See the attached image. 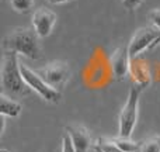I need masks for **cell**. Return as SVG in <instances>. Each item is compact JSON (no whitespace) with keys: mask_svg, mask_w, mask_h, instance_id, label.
I'll use <instances>...</instances> for the list:
<instances>
[{"mask_svg":"<svg viewBox=\"0 0 160 152\" xmlns=\"http://www.w3.org/2000/svg\"><path fill=\"white\" fill-rule=\"evenodd\" d=\"M38 34L34 28H17L11 31L4 39L7 51L21 54L30 59L41 58V48L38 44Z\"/></svg>","mask_w":160,"mask_h":152,"instance_id":"obj_1","label":"cell"},{"mask_svg":"<svg viewBox=\"0 0 160 152\" xmlns=\"http://www.w3.org/2000/svg\"><path fill=\"white\" fill-rule=\"evenodd\" d=\"M2 86L3 90L10 94H18L24 96L28 94L31 87L22 79L20 64L17 59V52L7 51L3 59V69H2Z\"/></svg>","mask_w":160,"mask_h":152,"instance_id":"obj_2","label":"cell"},{"mask_svg":"<svg viewBox=\"0 0 160 152\" xmlns=\"http://www.w3.org/2000/svg\"><path fill=\"white\" fill-rule=\"evenodd\" d=\"M142 86L133 85L129 89V94H128V100L125 103L124 108H122L121 114H119V127L118 133L119 137L122 138H131L133 133V128L136 125V120H138V111H139V97H141Z\"/></svg>","mask_w":160,"mask_h":152,"instance_id":"obj_3","label":"cell"},{"mask_svg":"<svg viewBox=\"0 0 160 152\" xmlns=\"http://www.w3.org/2000/svg\"><path fill=\"white\" fill-rule=\"evenodd\" d=\"M20 69H21V75L22 79L25 80L28 86L31 87V90L37 92L39 96L42 97L44 100L49 103H58L61 100V92L56 90V89L51 87L37 71H32L27 66V65H20Z\"/></svg>","mask_w":160,"mask_h":152,"instance_id":"obj_4","label":"cell"},{"mask_svg":"<svg viewBox=\"0 0 160 152\" xmlns=\"http://www.w3.org/2000/svg\"><path fill=\"white\" fill-rule=\"evenodd\" d=\"M39 73V76L51 86V87L56 89H62L65 86V83L68 82L70 76V69L66 64L63 62H52V64L47 65L45 68L37 71Z\"/></svg>","mask_w":160,"mask_h":152,"instance_id":"obj_5","label":"cell"},{"mask_svg":"<svg viewBox=\"0 0 160 152\" xmlns=\"http://www.w3.org/2000/svg\"><path fill=\"white\" fill-rule=\"evenodd\" d=\"M160 35V31H158L155 27H142L135 33L132 37L129 45H128V52H129L131 59H133L136 55L142 52L146 48H150L156 38Z\"/></svg>","mask_w":160,"mask_h":152,"instance_id":"obj_6","label":"cell"},{"mask_svg":"<svg viewBox=\"0 0 160 152\" xmlns=\"http://www.w3.org/2000/svg\"><path fill=\"white\" fill-rule=\"evenodd\" d=\"M56 23V14L47 7H41L32 16V27L39 38H45L51 34Z\"/></svg>","mask_w":160,"mask_h":152,"instance_id":"obj_7","label":"cell"},{"mask_svg":"<svg viewBox=\"0 0 160 152\" xmlns=\"http://www.w3.org/2000/svg\"><path fill=\"white\" fill-rule=\"evenodd\" d=\"M129 52L128 47H119L111 55V68L117 79H124L129 71Z\"/></svg>","mask_w":160,"mask_h":152,"instance_id":"obj_8","label":"cell"},{"mask_svg":"<svg viewBox=\"0 0 160 152\" xmlns=\"http://www.w3.org/2000/svg\"><path fill=\"white\" fill-rule=\"evenodd\" d=\"M66 131L72 138L76 152H87V149L91 147V137L88 131L80 125H69L66 127Z\"/></svg>","mask_w":160,"mask_h":152,"instance_id":"obj_9","label":"cell"},{"mask_svg":"<svg viewBox=\"0 0 160 152\" xmlns=\"http://www.w3.org/2000/svg\"><path fill=\"white\" fill-rule=\"evenodd\" d=\"M21 110H22V106L18 102L10 99L4 93H2V96H0V113H2V116L17 117L21 113Z\"/></svg>","mask_w":160,"mask_h":152,"instance_id":"obj_10","label":"cell"},{"mask_svg":"<svg viewBox=\"0 0 160 152\" xmlns=\"http://www.w3.org/2000/svg\"><path fill=\"white\" fill-rule=\"evenodd\" d=\"M94 151L96 152H124L121 148L117 147V144L112 139L107 138H98L94 144Z\"/></svg>","mask_w":160,"mask_h":152,"instance_id":"obj_11","label":"cell"},{"mask_svg":"<svg viewBox=\"0 0 160 152\" xmlns=\"http://www.w3.org/2000/svg\"><path fill=\"white\" fill-rule=\"evenodd\" d=\"M136 76V85L142 86V87H146L150 83V75L148 72L146 66H142V65H136L135 69H133V77Z\"/></svg>","mask_w":160,"mask_h":152,"instance_id":"obj_12","label":"cell"},{"mask_svg":"<svg viewBox=\"0 0 160 152\" xmlns=\"http://www.w3.org/2000/svg\"><path fill=\"white\" fill-rule=\"evenodd\" d=\"M112 141L117 144V147L121 148L124 152H139L141 142H132L129 141V138H122V137L114 138Z\"/></svg>","mask_w":160,"mask_h":152,"instance_id":"obj_13","label":"cell"},{"mask_svg":"<svg viewBox=\"0 0 160 152\" xmlns=\"http://www.w3.org/2000/svg\"><path fill=\"white\" fill-rule=\"evenodd\" d=\"M139 152H160V137H152L142 141Z\"/></svg>","mask_w":160,"mask_h":152,"instance_id":"obj_14","label":"cell"},{"mask_svg":"<svg viewBox=\"0 0 160 152\" xmlns=\"http://www.w3.org/2000/svg\"><path fill=\"white\" fill-rule=\"evenodd\" d=\"M10 3L18 13H28L34 4V0H10Z\"/></svg>","mask_w":160,"mask_h":152,"instance_id":"obj_15","label":"cell"},{"mask_svg":"<svg viewBox=\"0 0 160 152\" xmlns=\"http://www.w3.org/2000/svg\"><path fill=\"white\" fill-rule=\"evenodd\" d=\"M62 152H76L72 138L68 133H65L63 137H62Z\"/></svg>","mask_w":160,"mask_h":152,"instance_id":"obj_16","label":"cell"},{"mask_svg":"<svg viewBox=\"0 0 160 152\" xmlns=\"http://www.w3.org/2000/svg\"><path fill=\"white\" fill-rule=\"evenodd\" d=\"M149 18L150 21H152L153 27L156 28V30L160 31V8H156V10H152L149 13Z\"/></svg>","mask_w":160,"mask_h":152,"instance_id":"obj_17","label":"cell"},{"mask_svg":"<svg viewBox=\"0 0 160 152\" xmlns=\"http://www.w3.org/2000/svg\"><path fill=\"white\" fill-rule=\"evenodd\" d=\"M142 3V0H122V4L128 8V10H133Z\"/></svg>","mask_w":160,"mask_h":152,"instance_id":"obj_18","label":"cell"},{"mask_svg":"<svg viewBox=\"0 0 160 152\" xmlns=\"http://www.w3.org/2000/svg\"><path fill=\"white\" fill-rule=\"evenodd\" d=\"M49 3L52 4H61V3H68V2H72V0H48Z\"/></svg>","mask_w":160,"mask_h":152,"instance_id":"obj_19","label":"cell"},{"mask_svg":"<svg viewBox=\"0 0 160 152\" xmlns=\"http://www.w3.org/2000/svg\"><path fill=\"white\" fill-rule=\"evenodd\" d=\"M160 44V35L158 37V38H156L155 39V41H153V44L152 45H150V48H155V47H158V45Z\"/></svg>","mask_w":160,"mask_h":152,"instance_id":"obj_20","label":"cell"},{"mask_svg":"<svg viewBox=\"0 0 160 152\" xmlns=\"http://www.w3.org/2000/svg\"><path fill=\"white\" fill-rule=\"evenodd\" d=\"M0 152H7V151H6V149H2V151H0Z\"/></svg>","mask_w":160,"mask_h":152,"instance_id":"obj_21","label":"cell"}]
</instances>
